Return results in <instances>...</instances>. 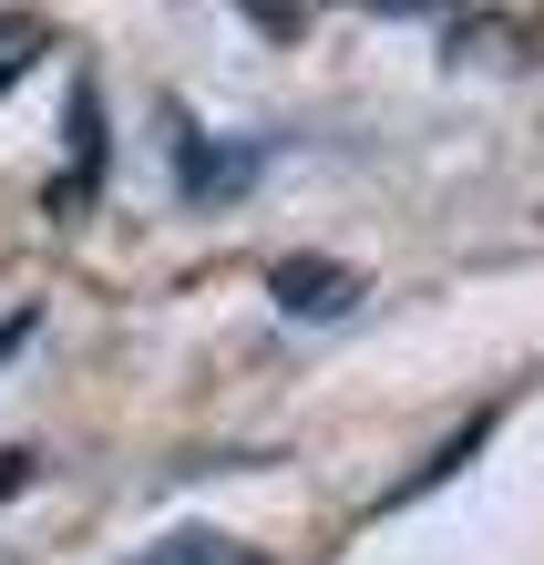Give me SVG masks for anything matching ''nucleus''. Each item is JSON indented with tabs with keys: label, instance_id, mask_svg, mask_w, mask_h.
I'll return each mask as SVG.
<instances>
[{
	"label": "nucleus",
	"instance_id": "f257e3e1",
	"mask_svg": "<svg viewBox=\"0 0 544 565\" xmlns=\"http://www.w3.org/2000/svg\"><path fill=\"white\" fill-rule=\"evenodd\" d=\"M267 288H278L288 319H350L360 309V268H339V257H288Z\"/></svg>",
	"mask_w": 544,
	"mask_h": 565
},
{
	"label": "nucleus",
	"instance_id": "f03ea898",
	"mask_svg": "<svg viewBox=\"0 0 544 565\" xmlns=\"http://www.w3.org/2000/svg\"><path fill=\"white\" fill-rule=\"evenodd\" d=\"M134 565H257V555L236 545V535H206V524H185V535H154Z\"/></svg>",
	"mask_w": 544,
	"mask_h": 565
},
{
	"label": "nucleus",
	"instance_id": "7ed1b4c3",
	"mask_svg": "<svg viewBox=\"0 0 544 565\" xmlns=\"http://www.w3.org/2000/svg\"><path fill=\"white\" fill-rule=\"evenodd\" d=\"M31 62H42V21H31V11H0V104H11V83L31 73Z\"/></svg>",
	"mask_w": 544,
	"mask_h": 565
},
{
	"label": "nucleus",
	"instance_id": "20e7f679",
	"mask_svg": "<svg viewBox=\"0 0 544 565\" xmlns=\"http://www.w3.org/2000/svg\"><path fill=\"white\" fill-rule=\"evenodd\" d=\"M247 11H257L267 31H288V0H247Z\"/></svg>",
	"mask_w": 544,
	"mask_h": 565
}]
</instances>
